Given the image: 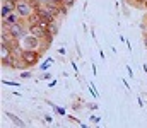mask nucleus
Here are the masks:
<instances>
[{
  "label": "nucleus",
  "mask_w": 147,
  "mask_h": 128,
  "mask_svg": "<svg viewBox=\"0 0 147 128\" xmlns=\"http://www.w3.org/2000/svg\"><path fill=\"white\" fill-rule=\"evenodd\" d=\"M41 58V51L39 50H21V60L24 67H33L36 65Z\"/></svg>",
  "instance_id": "f257e3e1"
},
{
  "label": "nucleus",
  "mask_w": 147,
  "mask_h": 128,
  "mask_svg": "<svg viewBox=\"0 0 147 128\" xmlns=\"http://www.w3.org/2000/svg\"><path fill=\"white\" fill-rule=\"evenodd\" d=\"M9 34L14 38V40H22L26 34H28V24H26V21H21V22H17V24H12L10 27H9Z\"/></svg>",
  "instance_id": "f03ea898"
},
{
  "label": "nucleus",
  "mask_w": 147,
  "mask_h": 128,
  "mask_svg": "<svg viewBox=\"0 0 147 128\" xmlns=\"http://www.w3.org/2000/svg\"><path fill=\"white\" fill-rule=\"evenodd\" d=\"M16 12H17L22 19H28V17L34 12V7H33L31 2H28V0H21V2L16 3Z\"/></svg>",
  "instance_id": "7ed1b4c3"
},
{
  "label": "nucleus",
  "mask_w": 147,
  "mask_h": 128,
  "mask_svg": "<svg viewBox=\"0 0 147 128\" xmlns=\"http://www.w3.org/2000/svg\"><path fill=\"white\" fill-rule=\"evenodd\" d=\"M19 43L22 44V50H39L41 40L36 38V36H33V34H26Z\"/></svg>",
  "instance_id": "20e7f679"
},
{
  "label": "nucleus",
  "mask_w": 147,
  "mask_h": 128,
  "mask_svg": "<svg viewBox=\"0 0 147 128\" xmlns=\"http://www.w3.org/2000/svg\"><path fill=\"white\" fill-rule=\"evenodd\" d=\"M12 12H16V2H12V0H3V2H2V9H0V17H2V21L7 19Z\"/></svg>",
  "instance_id": "39448f33"
},
{
  "label": "nucleus",
  "mask_w": 147,
  "mask_h": 128,
  "mask_svg": "<svg viewBox=\"0 0 147 128\" xmlns=\"http://www.w3.org/2000/svg\"><path fill=\"white\" fill-rule=\"evenodd\" d=\"M12 55H14L12 48H9V46H5V44H0V58H2V62H7Z\"/></svg>",
  "instance_id": "423d86ee"
},
{
  "label": "nucleus",
  "mask_w": 147,
  "mask_h": 128,
  "mask_svg": "<svg viewBox=\"0 0 147 128\" xmlns=\"http://www.w3.org/2000/svg\"><path fill=\"white\" fill-rule=\"evenodd\" d=\"M21 21H24V19H22V17L17 14V12H12V14H10L7 19H3V22H5V24H9V26H12V24H17V22H21Z\"/></svg>",
  "instance_id": "0eeeda50"
},
{
  "label": "nucleus",
  "mask_w": 147,
  "mask_h": 128,
  "mask_svg": "<svg viewBox=\"0 0 147 128\" xmlns=\"http://www.w3.org/2000/svg\"><path fill=\"white\" fill-rule=\"evenodd\" d=\"M5 116H7V118H10V120L14 121V125H16V127H19V128H26V123H24V121H22V120H21L19 116H16L14 113H9V111H5Z\"/></svg>",
  "instance_id": "6e6552de"
},
{
  "label": "nucleus",
  "mask_w": 147,
  "mask_h": 128,
  "mask_svg": "<svg viewBox=\"0 0 147 128\" xmlns=\"http://www.w3.org/2000/svg\"><path fill=\"white\" fill-rule=\"evenodd\" d=\"M24 21H26V24H28V26H38V24L41 22V17L38 15V12L34 10V12H33L28 19H24Z\"/></svg>",
  "instance_id": "1a4fd4ad"
},
{
  "label": "nucleus",
  "mask_w": 147,
  "mask_h": 128,
  "mask_svg": "<svg viewBox=\"0 0 147 128\" xmlns=\"http://www.w3.org/2000/svg\"><path fill=\"white\" fill-rule=\"evenodd\" d=\"M50 34H51L53 38H55V36L58 34V22H57V21L50 24Z\"/></svg>",
  "instance_id": "9d476101"
},
{
  "label": "nucleus",
  "mask_w": 147,
  "mask_h": 128,
  "mask_svg": "<svg viewBox=\"0 0 147 128\" xmlns=\"http://www.w3.org/2000/svg\"><path fill=\"white\" fill-rule=\"evenodd\" d=\"M51 63H53V58H48V60H46V62H45V63L41 65V68H39V70H43V72H46V70L50 68V65H51Z\"/></svg>",
  "instance_id": "9b49d317"
},
{
  "label": "nucleus",
  "mask_w": 147,
  "mask_h": 128,
  "mask_svg": "<svg viewBox=\"0 0 147 128\" xmlns=\"http://www.w3.org/2000/svg\"><path fill=\"white\" fill-rule=\"evenodd\" d=\"M48 104H50V106H53V109H55V111H57L58 115H62V116H63V115H67L63 108H60V106H55V104H51V103H48Z\"/></svg>",
  "instance_id": "f8f14e48"
},
{
  "label": "nucleus",
  "mask_w": 147,
  "mask_h": 128,
  "mask_svg": "<svg viewBox=\"0 0 147 128\" xmlns=\"http://www.w3.org/2000/svg\"><path fill=\"white\" fill-rule=\"evenodd\" d=\"M67 12H69V9H67L63 3H62V7H60V12H58V17H60V15H62V17H63V15H67Z\"/></svg>",
  "instance_id": "ddd939ff"
},
{
  "label": "nucleus",
  "mask_w": 147,
  "mask_h": 128,
  "mask_svg": "<svg viewBox=\"0 0 147 128\" xmlns=\"http://www.w3.org/2000/svg\"><path fill=\"white\" fill-rule=\"evenodd\" d=\"M62 3H63V5H65V7H67V9H70V7H72L74 3H75V0H63V2H62Z\"/></svg>",
  "instance_id": "4468645a"
},
{
  "label": "nucleus",
  "mask_w": 147,
  "mask_h": 128,
  "mask_svg": "<svg viewBox=\"0 0 147 128\" xmlns=\"http://www.w3.org/2000/svg\"><path fill=\"white\" fill-rule=\"evenodd\" d=\"M31 77H33L31 72H22V74H21V79H31Z\"/></svg>",
  "instance_id": "2eb2a0df"
},
{
  "label": "nucleus",
  "mask_w": 147,
  "mask_h": 128,
  "mask_svg": "<svg viewBox=\"0 0 147 128\" xmlns=\"http://www.w3.org/2000/svg\"><path fill=\"white\" fill-rule=\"evenodd\" d=\"M2 84L3 85H21L19 82H7V80H2Z\"/></svg>",
  "instance_id": "dca6fc26"
},
{
  "label": "nucleus",
  "mask_w": 147,
  "mask_h": 128,
  "mask_svg": "<svg viewBox=\"0 0 147 128\" xmlns=\"http://www.w3.org/2000/svg\"><path fill=\"white\" fill-rule=\"evenodd\" d=\"M41 79H45V80H48V79H51V75H50V72H45V74L41 75Z\"/></svg>",
  "instance_id": "f3484780"
},
{
  "label": "nucleus",
  "mask_w": 147,
  "mask_h": 128,
  "mask_svg": "<svg viewBox=\"0 0 147 128\" xmlns=\"http://www.w3.org/2000/svg\"><path fill=\"white\" fill-rule=\"evenodd\" d=\"M127 72H128V75H130V77H134V72H132V68H130V65L127 67Z\"/></svg>",
  "instance_id": "a211bd4d"
},
{
  "label": "nucleus",
  "mask_w": 147,
  "mask_h": 128,
  "mask_svg": "<svg viewBox=\"0 0 147 128\" xmlns=\"http://www.w3.org/2000/svg\"><path fill=\"white\" fill-rule=\"evenodd\" d=\"M58 55H65V48H58Z\"/></svg>",
  "instance_id": "6ab92c4d"
},
{
  "label": "nucleus",
  "mask_w": 147,
  "mask_h": 128,
  "mask_svg": "<svg viewBox=\"0 0 147 128\" xmlns=\"http://www.w3.org/2000/svg\"><path fill=\"white\" fill-rule=\"evenodd\" d=\"M45 120H46V121H48V123H51V121H53V120H51V116H50V115H46V116H45Z\"/></svg>",
  "instance_id": "aec40b11"
},
{
  "label": "nucleus",
  "mask_w": 147,
  "mask_h": 128,
  "mask_svg": "<svg viewBox=\"0 0 147 128\" xmlns=\"http://www.w3.org/2000/svg\"><path fill=\"white\" fill-rule=\"evenodd\" d=\"M91 120H92L94 123H98V121H99V118H98V116H91Z\"/></svg>",
  "instance_id": "412c9836"
},
{
  "label": "nucleus",
  "mask_w": 147,
  "mask_h": 128,
  "mask_svg": "<svg viewBox=\"0 0 147 128\" xmlns=\"http://www.w3.org/2000/svg\"><path fill=\"white\" fill-rule=\"evenodd\" d=\"M48 85H50V87H55V85H57V80H51Z\"/></svg>",
  "instance_id": "4be33fe9"
},
{
  "label": "nucleus",
  "mask_w": 147,
  "mask_h": 128,
  "mask_svg": "<svg viewBox=\"0 0 147 128\" xmlns=\"http://www.w3.org/2000/svg\"><path fill=\"white\" fill-rule=\"evenodd\" d=\"M144 44H146V46H147V33H146V34H144Z\"/></svg>",
  "instance_id": "5701e85b"
},
{
  "label": "nucleus",
  "mask_w": 147,
  "mask_h": 128,
  "mask_svg": "<svg viewBox=\"0 0 147 128\" xmlns=\"http://www.w3.org/2000/svg\"><path fill=\"white\" fill-rule=\"evenodd\" d=\"M142 7H144V9L147 10V0H144V3H142Z\"/></svg>",
  "instance_id": "b1692460"
},
{
  "label": "nucleus",
  "mask_w": 147,
  "mask_h": 128,
  "mask_svg": "<svg viewBox=\"0 0 147 128\" xmlns=\"http://www.w3.org/2000/svg\"><path fill=\"white\" fill-rule=\"evenodd\" d=\"M50 2H55V3H62L63 0H50Z\"/></svg>",
  "instance_id": "393cba45"
},
{
  "label": "nucleus",
  "mask_w": 147,
  "mask_h": 128,
  "mask_svg": "<svg viewBox=\"0 0 147 128\" xmlns=\"http://www.w3.org/2000/svg\"><path fill=\"white\" fill-rule=\"evenodd\" d=\"M12 2H16V3H17V2H21V0H12Z\"/></svg>",
  "instance_id": "a878e982"
},
{
  "label": "nucleus",
  "mask_w": 147,
  "mask_h": 128,
  "mask_svg": "<svg viewBox=\"0 0 147 128\" xmlns=\"http://www.w3.org/2000/svg\"><path fill=\"white\" fill-rule=\"evenodd\" d=\"M146 24H147V14H146Z\"/></svg>",
  "instance_id": "bb28decb"
}]
</instances>
